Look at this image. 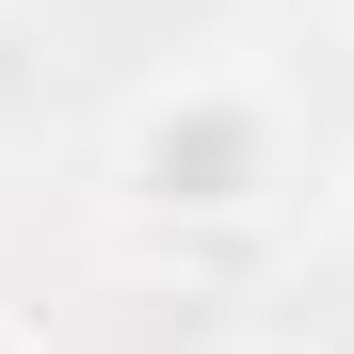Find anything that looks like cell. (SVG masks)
<instances>
[{"label":"cell","mask_w":354,"mask_h":354,"mask_svg":"<svg viewBox=\"0 0 354 354\" xmlns=\"http://www.w3.org/2000/svg\"><path fill=\"white\" fill-rule=\"evenodd\" d=\"M290 177H306V129L258 65H161L113 113V209L161 242H242L290 209Z\"/></svg>","instance_id":"obj_1"},{"label":"cell","mask_w":354,"mask_h":354,"mask_svg":"<svg viewBox=\"0 0 354 354\" xmlns=\"http://www.w3.org/2000/svg\"><path fill=\"white\" fill-rule=\"evenodd\" d=\"M274 17H354V0H274Z\"/></svg>","instance_id":"obj_2"},{"label":"cell","mask_w":354,"mask_h":354,"mask_svg":"<svg viewBox=\"0 0 354 354\" xmlns=\"http://www.w3.org/2000/svg\"><path fill=\"white\" fill-rule=\"evenodd\" d=\"M0 354H48V338H32V322H0Z\"/></svg>","instance_id":"obj_3"},{"label":"cell","mask_w":354,"mask_h":354,"mask_svg":"<svg viewBox=\"0 0 354 354\" xmlns=\"http://www.w3.org/2000/svg\"><path fill=\"white\" fill-rule=\"evenodd\" d=\"M338 242H354V161H338Z\"/></svg>","instance_id":"obj_4"}]
</instances>
